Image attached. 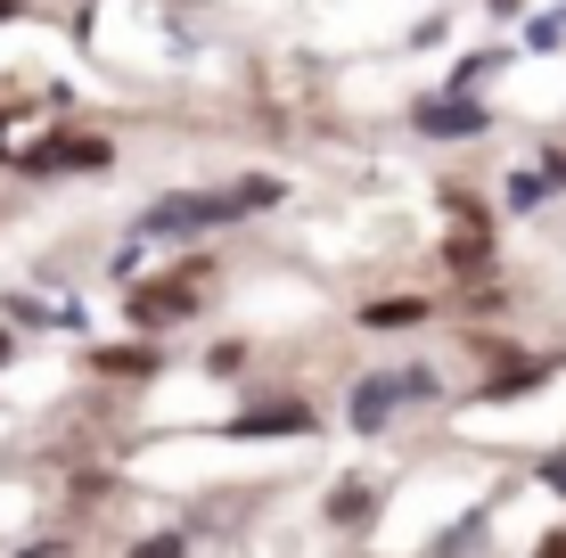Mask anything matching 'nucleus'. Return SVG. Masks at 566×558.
<instances>
[{"mask_svg":"<svg viewBox=\"0 0 566 558\" xmlns=\"http://www.w3.org/2000/svg\"><path fill=\"white\" fill-rule=\"evenodd\" d=\"M255 206H280V181H247V189H222V198H206V189H189V198H156L148 214H140V239H172V230H213V222L255 214Z\"/></svg>","mask_w":566,"mask_h":558,"instance_id":"f257e3e1","label":"nucleus"},{"mask_svg":"<svg viewBox=\"0 0 566 558\" xmlns=\"http://www.w3.org/2000/svg\"><path fill=\"white\" fill-rule=\"evenodd\" d=\"M198 280H206V263H181V272H172V280H140V287H132V304H124V313H132V329H181V320L189 313H198Z\"/></svg>","mask_w":566,"mask_h":558,"instance_id":"f03ea898","label":"nucleus"},{"mask_svg":"<svg viewBox=\"0 0 566 558\" xmlns=\"http://www.w3.org/2000/svg\"><path fill=\"white\" fill-rule=\"evenodd\" d=\"M419 131H427V140H476L484 107L468 99V91H460V99H436V107H419Z\"/></svg>","mask_w":566,"mask_h":558,"instance_id":"7ed1b4c3","label":"nucleus"},{"mask_svg":"<svg viewBox=\"0 0 566 558\" xmlns=\"http://www.w3.org/2000/svg\"><path fill=\"white\" fill-rule=\"evenodd\" d=\"M66 165H107L99 140H74V131H57V140L25 148V172H66Z\"/></svg>","mask_w":566,"mask_h":558,"instance_id":"20e7f679","label":"nucleus"},{"mask_svg":"<svg viewBox=\"0 0 566 558\" xmlns=\"http://www.w3.org/2000/svg\"><path fill=\"white\" fill-rule=\"evenodd\" d=\"M395 402H402V370L361 378V387H354V428H386V419H395Z\"/></svg>","mask_w":566,"mask_h":558,"instance_id":"39448f33","label":"nucleus"},{"mask_svg":"<svg viewBox=\"0 0 566 558\" xmlns=\"http://www.w3.org/2000/svg\"><path fill=\"white\" fill-rule=\"evenodd\" d=\"M419 320H427L419 296H378V304H361V329H419Z\"/></svg>","mask_w":566,"mask_h":558,"instance_id":"423d86ee","label":"nucleus"},{"mask_svg":"<svg viewBox=\"0 0 566 558\" xmlns=\"http://www.w3.org/2000/svg\"><path fill=\"white\" fill-rule=\"evenodd\" d=\"M443 263H452V272H484V263H493V239H484V222H468L452 246H443Z\"/></svg>","mask_w":566,"mask_h":558,"instance_id":"0eeeda50","label":"nucleus"},{"mask_svg":"<svg viewBox=\"0 0 566 558\" xmlns=\"http://www.w3.org/2000/svg\"><path fill=\"white\" fill-rule=\"evenodd\" d=\"M91 361H99L107 378H148V370H156V354H148V345H107V354H91Z\"/></svg>","mask_w":566,"mask_h":558,"instance_id":"6e6552de","label":"nucleus"},{"mask_svg":"<svg viewBox=\"0 0 566 558\" xmlns=\"http://www.w3.org/2000/svg\"><path fill=\"white\" fill-rule=\"evenodd\" d=\"M328 526H369V485H337L328 493Z\"/></svg>","mask_w":566,"mask_h":558,"instance_id":"1a4fd4ad","label":"nucleus"},{"mask_svg":"<svg viewBox=\"0 0 566 558\" xmlns=\"http://www.w3.org/2000/svg\"><path fill=\"white\" fill-rule=\"evenodd\" d=\"M525 387H542V370H534V361H510V370H501V378H493L484 394L501 402V394H525Z\"/></svg>","mask_w":566,"mask_h":558,"instance_id":"9d476101","label":"nucleus"},{"mask_svg":"<svg viewBox=\"0 0 566 558\" xmlns=\"http://www.w3.org/2000/svg\"><path fill=\"white\" fill-rule=\"evenodd\" d=\"M551 189H558V172H542V181H534V172H517V181H510V206H542Z\"/></svg>","mask_w":566,"mask_h":558,"instance_id":"9b49d317","label":"nucleus"},{"mask_svg":"<svg viewBox=\"0 0 566 558\" xmlns=\"http://www.w3.org/2000/svg\"><path fill=\"white\" fill-rule=\"evenodd\" d=\"M551 558H566V526H558V534H551Z\"/></svg>","mask_w":566,"mask_h":558,"instance_id":"f8f14e48","label":"nucleus"},{"mask_svg":"<svg viewBox=\"0 0 566 558\" xmlns=\"http://www.w3.org/2000/svg\"><path fill=\"white\" fill-rule=\"evenodd\" d=\"M551 485H566V460H551Z\"/></svg>","mask_w":566,"mask_h":558,"instance_id":"ddd939ff","label":"nucleus"},{"mask_svg":"<svg viewBox=\"0 0 566 558\" xmlns=\"http://www.w3.org/2000/svg\"><path fill=\"white\" fill-rule=\"evenodd\" d=\"M17 9H25V0H0V17H17Z\"/></svg>","mask_w":566,"mask_h":558,"instance_id":"4468645a","label":"nucleus"},{"mask_svg":"<svg viewBox=\"0 0 566 558\" xmlns=\"http://www.w3.org/2000/svg\"><path fill=\"white\" fill-rule=\"evenodd\" d=\"M493 9H517V0H493Z\"/></svg>","mask_w":566,"mask_h":558,"instance_id":"2eb2a0df","label":"nucleus"}]
</instances>
